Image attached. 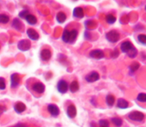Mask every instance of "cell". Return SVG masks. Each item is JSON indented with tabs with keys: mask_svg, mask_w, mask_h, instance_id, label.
I'll list each match as a JSON object with an SVG mask.
<instances>
[{
	"mask_svg": "<svg viewBox=\"0 0 146 127\" xmlns=\"http://www.w3.org/2000/svg\"><path fill=\"white\" fill-rule=\"evenodd\" d=\"M106 38L107 39V41L110 43H117L120 39V34L115 30H112V31H110L106 34Z\"/></svg>",
	"mask_w": 146,
	"mask_h": 127,
	"instance_id": "obj_1",
	"label": "cell"
},
{
	"mask_svg": "<svg viewBox=\"0 0 146 127\" xmlns=\"http://www.w3.org/2000/svg\"><path fill=\"white\" fill-rule=\"evenodd\" d=\"M128 118L133 122H142L145 119V115L143 113L138 111H133L128 114Z\"/></svg>",
	"mask_w": 146,
	"mask_h": 127,
	"instance_id": "obj_2",
	"label": "cell"
},
{
	"mask_svg": "<svg viewBox=\"0 0 146 127\" xmlns=\"http://www.w3.org/2000/svg\"><path fill=\"white\" fill-rule=\"evenodd\" d=\"M31 44L29 40L27 39H24L21 40L18 43V45H17V48L19 50L21 51H27L31 48Z\"/></svg>",
	"mask_w": 146,
	"mask_h": 127,
	"instance_id": "obj_3",
	"label": "cell"
},
{
	"mask_svg": "<svg viewBox=\"0 0 146 127\" xmlns=\"http://www.w3.org/2000/svg\"><path fill=\"white\" fill-rule=\"evenodd\" d=\"M68 89V86L66 81L64 80H61L58 81V84H57V90L59 93L64 95V94L66 93Z\"/></svg>",
	"mask_w": 146,
	"mask_h": 127,
	"instance_id": "obj_4",
	"label": "cell"
},
{
	"mask_svg": "<svg viewBox=\"0 0 146 127\" xmlns=\"http://www.w3.org/2000/svg\"><path fill=\"white\" fill-rule=\"evenodd\" d=\"M100 79V75L96 71H92L91 72L88 73L86 76L85 77V80L88 83H93L96 81H98Z\"/></svg>",
	"mask_w": 146,
	"mask_h": 127,
	"instance_id": "obj_5",
	"label": "cell"
},
{
	"mask_svg": "<svg viewBox=\"0 0 146 127\" xmlns=\"http://www.w3.org/2000/svg\"><path fill=\"white\" fill-rule=\"evenodd\" d=\"M89 56L95 60H101L104 58V53L101 50H93L90 52Z\"/></svg>",
	"mask_w": 146,
	"mask_h": 127,
	"instance_id": "obj_6",
	"label": "cell"
},
{
	"mask_svg": "<svg viewBox=\"0 0 146 127\" xmlns=\"http://www.w3.org/2000/svg\"><path fill=\"white\" fill-rule=\"evenodd\" d=\"M47 110L51 114V116H54V117H56L57 116H58V114L60 113L58 107L56 105H54V104H50V105H48L47 106Z\"/></svg>",
	"mask_w": 146,
	"mask_h": 127,
	"instance_id": "obj_7",
	"label": "cell"
},
{
	"mask_svg": "<svg viewBox=\"0 0 146 127\" xmlns=\"http://www.w3.org/2000/svg\"><path fill=\"white\" fill-rule=\"evenodd\" d=\"M21 78L18 73H13L11 75V88H16L20 83Z\"/></svg>",
	"mask_w": 146,
	"mask_h": 127,
	"instance_id": "obj_8",
	"label": "cell"
},
{
	"mask_svg": "<svg viewBox=\"0 0 146 127\" xmlns=\"http://www.w3.org/2000/svg\"><path fill=\"white\" fill-rule=\"evenodd\" d=\"M45 85L41 82H36L33 85L32 89L38 94H42L45 92Z\"/></svg>",
	"mask_w": 146,
	"mask_h": 127,
	"instance_id": "obj_9",
	"label": "cell"
},
{
	"mask_svg": "<svg viewBox=\"0 0 146 127\" xmlns=\"http://www.w3.org/2000/svg\"><path fill=\"white\" fill-rule=\"evenodd\" d=\"M27 34L29 38L32 41H37L39 38V34L32 28H29L27 30Z\"/></svg>",
	"mask_w": 146,
	"mask_h": 127,
	"instance_id": "obj_10",
	"label": "cell"
},
{
	"mask_svg": "<svg viewBox=\"0 0 146 127\" xmlns=\"http://www.w3.org/2000/svg\"><path fill=\"white\" fill-rule=\"evenodd\" d=\"M51 55L52 54H51V51L48 49H43L40 53V58L43 61H45V62L51 59Z\"/></svg>",
	"mask_w": 146,
	"mask_h": 127,
	"instance_id": "obj_11",
	"label": "cell"
},
{
	"mask_svg": "<svg viewBox=\"0 0 146 127\" xmlns=\"http://www.w3.org/2000/svg\"><path fill=\"white\" fill-rule=\"evenodd\" d=\"M76 107L74 105H70L67 107L66 114L70 119H74V118H75L76 116Z\"/></svg>",
	"mask_w": 146,
	"mask_h": 127,
	"instance_id": "obj_12",
	"label": "cell"
},
{
	"mask_svg": "<svg viewBox=\"0 0 146 127\" xmlns=\"http://www.w3.org/2000/svg\"><path fill=\"white\" fill-rule=\"evenodd\" d=\"M133 47L132 43L129 41H124L121 43V50L123 53H127L131 48Z\"/></svg>",
	"mask_w": 146,
	"mask_h": 127,
	"instance_id": "obj_13",
	"label": "cell"
},
{
	"mask_svg": "<svg viewBox=\"0 0 146 127\" xmlns=\"http://www.w3.org/2000/svg\"><path fill=\"white\" fill-rule=\"evenodd\" d=\"M14 109L17 113L21 114L24 112H25V110L27 109V107H26L25 104H24L23 102H19L14 105Z\"/></svg>",
	"mask_w": 146,
	"mask_h": 127,
	"instance_id": "obj_14",
	"label": "cell"
},
{
	"mask_svg": "<svg viewBox=\"0 0 146 127\" xmlns=\"http://www.w3.org/2000/svg\"><path fill=\"white\" fill-rule=\"evenodd\" d=\"M73 15L77 18H83L84 16V10L81 7H76L73 11Z\"/></svg>",
	"mask_w": 146,
	"mask_h": 127,
	"instance_id": "obj_15",
	"label": "cell"
},
{
	"mask_svg": "<svg viewBox=\"0 0 146 127\" xmlns=\"http://www.w3.org/2000/svg\"><path fill=\"white\" fill-rule=\"evenodd\" d=\"M129 106V104H128V101L125 100V99H123V98H120L117 101V107H118L119 109H127Z\"/></svg>",
	"mask_w": 146,
	"mask_h": 127,
	"instance_id": "obj_16",
	"label": "cell"
},
{
	"mask_svg": "<svg viewBox=\"0 0 146 127\" xmlns=\"http://www.w3.org/2000/svg\"><path fill=\"white\" fill-rule=\"evenodd\" d=\"M25 19H26V21H27V22L28 23L29 25L34 26V25H35V24H36V23H37L36 17L34 15H33V14H29L28 15L26 16Z\"/></svg>",
	"mask_w": 146,
	"mask_h": 127,
	"instance_id": "obj_17",
	"label": "cell"
},
{
	"mask_svg": "<svg viewBox=\"0 0 146 127\" xmlns=\"http://www.w3.org/2000/svg\"><path fill=\"white\" fill-rule=\"evenodd\" d=\"M12 26L13 28H15L16 30L17 31H22L23 29V24L21 23V21L18 19V18H14L13 20V22H12Z\"/></svg>",
	"mask_w": 146,
	"mask_h": 127,
	"instance_id": "obj_18",
	"label": "cell"
},
{
	"mask_svg": "<svg viewBox=\"0 0 146 127\" xmlns=\"http://www.w3.org/2000/svg\"><path fill=\"white\" fill-rule=\"evenodd\" d=\"M56 21H58V23L59 24H63V23L65 22L66 19V15L64 12L62 11H60L56 16Z\"/></svg>",
	"mask_w": 146,
	"mask_h": 127,
	"instance_id": "obj_19",
	"label": "cell"
},
{
	"mask_svg": "<svg viewBox=\"0 0 146 127\" xmlns=\"http://www.w3.org/2000/svg\"><path fill=\"white\" fill-rule=\"evenodd\" d=\"M69 89L72 93H76V92H78V89H79V84H78V81H73L71 83V85H70Z\"/></svg>",
	"mask_w": 146,
	"mask_h": 127,
	"instance_id": "obj_20",
	"label": "cell"
},
{
	"mask_svg": "<svg viewBox=\"0 0 146 127\" xmlns=\"http://www.w3.org/2000/svg\"><path fill=\"white\" fill-rule=\"evenodd\" d=\"M115 97L112 95H108L106 97V102L107 105L109 107H112L115 103Z\"/></svg>",
	"mask_w": 146,
	"mask_h": 127,
	"instance_id": "obj_21",
	"label": "cell"
},
{
	"mask_svg": "<svg viewBox=\"0 0 146 127\" xmlns=\"http://www.w3.org/2000/svg\"><path fill=\"white\" fill-rule=\"evenodd\" d=\"M70 32V36H69V43H72L74 41H76L77 38V36H78V31L76 29L71 30Z\"/></svg>",
	"mask_w": 146,
	"mask_h": 127,
	"instance_id": "obj_22",
	"label": "cell"
},
{
	"mask_svg": "<svg viewBox=\"0 0 146 127\" xmlns=\"http://www.w3.org/2000/svg\"><path fill=\"white\" fill-rule=\"evenodd\" d=\"M69 36H70V32L68 30L65 29L63 32L62 34V41L66 43H69Z\"/></svg>",
	"mask_w": 146,
	"mask_h": 127,
	"instance_id": "obj_23",
	"label": "cell"
},
{
	"mask_svg": "<svg viewBox=\"0 0 146 127\" xmlns=\"http://www.w3.org/2000/svg\"><path fill=\"white\" fill-rule=\"evenodd\" d=\"M127 55H128V56L129 57V58H135V57L137 56V55H138V51H137L136 48L133 46L128 53H127Z\"/></svg>",
	"mask_w": 146,
	"mask_h": 127,
	"instance_id": "obj_24",
	"label": "cell"
},
{
	"mask_svg": "<svg viewBox=\"0 0 146 127\" xmlns=\"http://www.w3.org/2000/svg\"><path fill=\"white\" fill-rule=\"evenodd\" d=\"M106 21L108 24H113L116 21V17L113 14H108L106 17Z\"/></svg>",
	"mask_w": 146,
	"mask_h": 127,
	"instance_id": "obj_25",
	"label": "cell"
},
{
	"mask_svg": "<svg viewBox=\"0 0 146 127\" xmlns=\"http://www.w3.org/2000/svg\"><path fill=\"white\" fill-rule=\"evenodd\" d=\"M111 122L115 126L120 127L122 126L123 124V120L121 119V118H118V117H114L111 119Z\"/></svg>",
	"mask_w": 146,
	"mask_h": 127,
	"instance_id": "obj_26",
	"label": "cell"
},
{
	"mask_svg": "<svg viewBox=\"0 0 146 127\" xmlns=\"http://www.w3.org/2000/svg\"><path fill=\"white\" fill-rule=\"evenodd\" d=\"M140 68V64L137 62H134L129 66V70L131 72H135Z\"/></svg>",
	"mask_w": 146,
	"mask_h": 127,
	"instance_id": "obj_27",
	"label": "cell"
},
{
	"mask_svg": "<svg viewBox=\"0 0 146 127\" xmlns=\"http://www.w3.org/2000/svg\"><path fill=\"white\" fill-rule=\"evenodd\" d=\"M9 21V17L6 14H0V24H6Z\"/></svg>",
	"mask_w": 146,
	"mask_h": 127,
	"instance_id": "obj_28",
	"label": "cell"
},
{
	"mask_svg": "<svg viewBox=\"0 0 146 127\" xmlns=\"http://www.w3.org/2000/svg\"><path fill=\"white\" fill-rule=\"evenodd\" d=\"M137 100L138 102H143V103H145L146 102V95L143 92H141V93L138 94V97H137Z\"/></svg>",
	"mask_w": 146,
	"mask_h": 127,
	"instance_id": "obj_29",
	"label": "cell"
},
{
	"mask_svg": "<svg viewBox=\"0 0 146 127\" xmlns=\"http://www.w3.org/2000/svg\"><path fill=\"white\" fill-rule=\"evenodd\" d=\"M138 40L143 45H145L146 43V36L145 34H140L138 36Z\"/></svg>",
	"mask_w": 146,
	"mask_h": 127,
	"instance_id": "obj_30",
	"label": "cell"
},
{
	"mask_svg": "<svg viewBox=\"0 0 146 127\" xmlns=\"http://www.w3.org/2000/svg\"><path fill=\"white\" fill-rule=\"evenodd\" d=\"M98 123H99L101 127H109V122L106 119H101V120H99Z\"/></svg>",
	"mask_w": 146,
	"mask_h": 127,
	"instance_id": "obj_31",
	"label": "cell"
},
{
	"mask_svg": "<svg viewBox=\"0 0 146 127\" xmlns=\"http://www.w3.org/2000/svg\"><path fill=\"white\" fill-rule=\"evenodd\" d=\"M6 89V81L3 78H0V89L4 90Z\"/></svg>",
	"mask_w": 146,
	"mask_h": 127,
	"instance_id": "obj_32",
	"label": "cell"
},
{
	"mask_svg": "<svg viewBox=\"0 0 146 127\" xmlns=\"http://www.w3.org/2000/svg\"><path fill=\"white\" fill-rule=\"evenodd\" d=\"M28 14H29L28 10H23V11H21V12H19V17H21V18H25L26 16H27Z\"/></svg>",
	"mask_w": 146,
	"mask_h": 127,
	"instance_id": "obj_33",
	"label": "cell"
},
{
	"mask_svg": "<svg viewBox=\"0 0 146 127\" xmlns=\"http://www.w3.org/2000/svg\"><path fill=\"white\" fill-rule=\"evenodd\" d=\"M118 55H119V52H118V51L117 49H115V51L111 53V57L112 58H117L118 56Z\"/></svg>",
	"mask_w": 146,
	"mask_h": 127,
	"instance_id": "obj_34",
	"label": "cell"
},
{
	"mask_svg": "<svg viewBox=\"0 0 146 127\" xmlns=\"http://www.w3.org/2000/svg\"><path fill=\"white\" fill-rule=\"evenodd\" d=\"M6 110H7V108H6L5 107L3 106V105H0V112H1V113L5 112Z\"/></svg>",
	"mask_w": 146,
	"mask_h": 127,
	"instance_id": "obj_35",
	"label": "cell"
},
{
	"mask_svg": "<svg viewBox=\"0 0 146 127\" xmlns=\"http://www.w3.org/2000/svg\"><path fill=\"white\" fill-rule=\"evenodd\" d=\"M14 127H27V126H26L25 124H24L19 123V124H16Z\"/></svg>",
	"mask_w": 146,
	"mask_h": 127,
	"instance_id": "obj_36",
	"label": "cell"
}]
</instances>
